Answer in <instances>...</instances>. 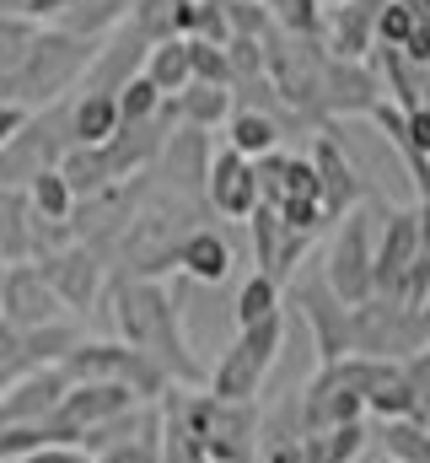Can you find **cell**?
<instances>
[{"label": "cell", "instance_id": "cell-1", "mask_svg": "<svg viewBox=\"0 0 430 463\" xmlns=\"http://www.w3.org/2000/svg\"><path fill=\"white\" fill-rule=\"evenodd\" d=\"M108 307L118 318V340L124 345L140 350L145 361H156L173 388H200V355L189 350V335L178 324V302L162 291V280L113 275L108 280Z\"/></svg>", "mask_w": 430, "mask_h": 463}, {"label": "cell", "instance_id": "cell-2", "mask_svg": "<svg viewBox=\"0 0 430 463\" xmlns=\"http://www.w3.org/2000/svg\"><path fill=\"white\" fill-rule=\"evenodd\" d=\"M200 232V205L173 194V189H156L135 205L129 227L118 237V275L129 280H156L167 269H178V248Z\"/></svg>", "mask_w": 430, "mask_h": 463}, {"label": "cell", "instance_id": "cell-3", "mask_svg": "<svg viewBox=\"0 0 430 463\" xmlns=\"http://www.w3.org/2000/svg\"><path fill=\"white\" fill-rule=\"evenodd\" d=\"M162 410L183 426V437L205 453V463H253L258 458V426L264 410L258 404H226L200 388H167Z\"/></svg>", "mask_w": 430, "mask_h": 463}, {"label": "cell", "instance_id": "cell-4", "mask_svg": "<svg viewBox=\"0 0 430 463\" xmlns=\"http://www.w3.org/2000/svg\"><path fill=\"white\" fill-rule=\"evenodd\" d=\"M98 60V43L92 38H76V33H33L22 60L11 65V103L16 109H49L76 76H87V65Z\"/></svg>", "mask_w": 430, "mask_h": 463}, {"label": "cell", "instance_id": "cell-5", "mask_svg": "<svg viewBox=\"0 0 430 463\" xmlns=\"http://www.w3.org/2000/svg\"><path fill=\"white\" fill-rule=\"evenodd\" d=\"M388 205H382V194L371 189L350 216H339V232H333V242L322 248V280H328V291L344 302V307H360L366 297H371V248H377V216H382Z\"/></svg>", "mask_w": 430, "mask_h": 463}, {"label": "cell", "instance_id": "cell-6", "mask_svg": "<svg viewBox=\"0 0 430 463\" xmlns=\"http://www.w3.org/2000/svg\"><path fill=\"white\" fill-rule=\"evenodd\" d=\"M280 345H285V313H280V318H264V324H253V329H237V340L220 350V361H215L205 393L226 399V404H258L264 377H269L275 361H280Z\"/></svg>", "mask_w": 430, "mask_h": 463}, {"label": "cell", "instance_id": "cell-7", "mask_svg": "<svg viewBox=\"0 0 430 463\" xmlns=\"http://www.w3.org/2000/svg\"><path fill=\"white\" fill-rule=\"evenodd\" d=\"M65 383H124L140 404H156L173 383L156 361H145L140 350H129L124 340H76L70 355L54 366Z\"/></svg>", "mask_w": 430, "mask_h": 463}, {"label": "cell", "instance_id": "cell-8", "mask_svg": "<svg viewBox=\"0 0 430 463\" xmlns=\"http://www.w3.org/2000/svg\"><path fill=\"white\" fill-rule=\"evenodd\" d=\"M420 350H430V307H398L388 297H366L355 307V355L415 361Z\"/></svg>", "mask_w": 430, "mask_h": 463}, {"label": "cell", "instance_id": "cell-9", "mask_svg": "<svg viewBox=\"0 0 430 463\" xmlns=\"http://www.w3.org/2000/svg\"><path fill=\"white\" fill-rule=\"evenodd\" d=\"M65 151H70V109L27 114V124L0 146V189H27V178H38L43 167H60Z\"/></svg>", "mask_w": 430, "mask_h": 463}, {"label": "cell", "instance_id": "cell-10", "mask_svg": "<svg viewBox=\"0 0 430 463\" xmlns=\"http://www.w3.org/2000/svg\"><path fill=\"white\" fill-rule=\"evenodd\" d=\"M291 307H296V313L307 318V329H313L318 366L355 355V307H344V302L328 291L322 275H302V280L291 286Z\"/></svg>", "mask_w": 430, "mask_h": 463}, {"label": "cell", "instance_id": "cell-11", "mask_svg": "<svg viewBox=\"0 0 430 463\" xmlns=\"http://www.w3.org/2000/svg\"><path fill=\"white\" fill-rule=\"evenodd\" d=\"M38 269H43V280L54 286V297L65 302V313H92V302L108 291L103 253H92L87 242L54 248L49 259H38Z\"/></svg>", "mask_w": 430, "mask_h": 463}, {"label": "cell", "instance_id": "cell-12", "mask_svg": "<svg viewBox=\"0 0 430 463\" xmlns=\"http://www.w3.org/2000/svg\"><path fill=\"white\" fill-rule=\"evenodd\" d=\"M140 399L124 388V383H70L65 388V399H60V410L49 415V426H60V431H70L76 437V448H81V437L87 431H98L108 420H118V415H129Z\"/></svg>", "mask_w": 430, "mask_h": 463}, {"label": "cell", "instance_id": "cell-13", "mask_svg": "<svg viewBox=\"0 0 430 463\" xmlns=\"http://www.w3.org/2000/svg\"><path fill=\"white\" fill-rule=\"evenodd\" d=\"M205 173H210V129L178 124L162 140V151H156V189H173L183 200H200Z\"/></svg>", "mask_w": 430, "mask_h": 463}, {"label": "cell", "instance_id": "cell-14", "mask_svg": "<svg viewBox=\"0 0 430 463\" xmlns=\"http://www.w3.org/2000/svg\"><path fill=\"white\" fill-rule=\"evenodd\" d=\"M0 318H11L22 335L27 329H49L65 318V302L54 297V286L43 280L38 264H11L5 269V286H0Z\"/></svg>", "mask_w": 430, "mask_h": 463}, {"label": "cell", "instance_id": "cell-15", "mask_svg": "<svg viewBox=\"0 0 430 463\" xmlns=\"http://www.w3.org/2000/svg\"><path fill=\"white\" fill-rule=\"evenodd\" d=\"M205 200L226 222H248L258 211V167L248 156H237L231 146L210 156V173H205Z\"/></svg>", "mask_w": 430, "mask_h": 463}, {"label": "cell", "instance_id": "cell-16", "mask_svg": "<svg viewBox=\"0 0 430 463\" xmlns=\"http://www.w3.org/2000/svg\"><path fill=\"white\" fill-rule=\"evenodd\" d=\"M313 173H318V205H322V222H339V216H350L360 200H366V184L355 178V167H350V156H344V146L339 140H328L318 135L313 140Z\"/></svg>", "mask_w": 430, "mask_h": 463}, {"label": "cell", "instance_id": "cell-17", "mask_svg": "<svg viewBox=\"0 0 430 463\" xmlns=\"http://www.w3.org/2000/svg\"><path fill=\"white\" fill-rule=\"evenodd\" d=\"M248 227H253V264H258V275H269V280L296 275V264H302L307 248H313L307 232H291L269 205H258V211L248 216Z\"/></svg>", "mask_w": 430, "mask_h": 463}, {"label": "cell", "instance_id": "cell-18", "mask_svg": "<svg viewBox=\"0 0 430 463\" xmlns=\"http://www.w3.org/2000/svg\"><path fill=\"white\" fill-rule=\"evenodd\" d=\"M382 81L360 65V60H322V76H318V109L328 114H371L382 98Z\"/></svg>", "mask_w": 430, "mask_h": 463}, {"label": "cell", "instance_id": "cell-19", "mask_svg": "<svg viewBox=\"0 0 430 463\" xmlns=\"http://www.w3.org/2000/svg\"><path fill=\"white\" fill-rule=\"evenodd\" d=\"M366 415H377V420H420V399H415V383H409L404 361H371Z\"/></svg>", "mask_w": 430, "mask_h": 463}, {"label": "cell", "instance_id": "cell-20", "mask_svg": "<svg viewBox=\"0 0 430 463\" xmlns=\"http://www.w3.org/2000/svg\"><path fill=\"white\" fill-rule=\"evenodd\" d=\"M231 264H237V253H231L226 232H215V227H200L183 248H178V269H183L189 280H200V286H220V280L231 275Z\"/></svg>", "mask_w": 430, "mask_h": 463}, {"label": "cell", "instance_id": "cell-21", "mask_svg": "<svg viewBox=\"0 0 430 463\" xmlns=\"http://www.w3.org/2000/svg\"><path fill=\"white\" fill-rule=\"evenodd\" d=\"M280 135H285L280 118L264 109H231V118H226V146L248 162H264L269 151H280Z\"/></svg>", "mask_w": 430, "mask_h": 463}, {"label": "cell", "instance_id": "cell-22", "mask_svg": "<svg viewBox=\"0 0 430 463\" xmlns=\"http://www.w3.org/2000/svg\"><path fill=\"white\" fill-rule=\"evenodd\" d=\"M118 135V98L113 92H81L70 103V146H108Z\"/></svg>", "mask_w": 430, "mask_h": 463}, {"label": "cell", "instance_id": "cell-23", "mask_svg": "<svg viewBox=\"0 0 430 463\" xmlns=\"http://www.w3.org/2000/svg\"><path fill=\"white\" fill-rule=\"evenodd\" d=\"M140 76H145L162 98H178V92L194 81V76H189V38H156V43L145 49Z\"/></svg>", "mask_w": 430, "mask_h": 463}, {"label": "cell", "instance_id": "cell-24", "mask_svg": "<svg viewBox=\"0 0 430 463\" xmlns=\"http://www.w3.org/2000/svg\"><path fill=\"white\" fill-rule=\"evenodd\" d=\"M285 313V302H280V280H269V275H248L242 286H237V297H231V324L237 329H253V324H264V318H280Z\"/></svg>", "mask_w": 430, "mask_h": 463}, {"label": "cell", "instance_id": "cell-25", "mask_svg": "<svg viewBox=\"0 0 430 463\" xmlns=\"http://www.w3.org/2000/svg\"><path fill=\"white\" fill-rule=\"evenodd\" d=\"M366 453V420L355 426H328L302 437V463H355Z\"/></svg>", "mask_w": 430, "mask_h": 463}, {"label": "cell", "instance_id": "cell-26", "mask_svg": "<svg viewBox=\"0 0 430 463\" xmlns=\"http://www.w3.org/2000/svg\"><path fill=\"white\" fill-rule=\"evenodd\" d=\"M173 103H178V118L194 124V129H215V124H226L231 109H237L231 103V87H205V81H189Z\"/></svg>", "mask_w": 430, "mask_h": 463}, {"label": "cell", "instance_id": "cell-27", "mask_svg": "<svg viewBox=\"0 0 430 463\" xmlns=\"http://www.w3.org/2000/svg\"><path fill=\"white\" fill-rule=\"evenodd\" d=\"M27 205L38 222H54V227H70V211H76V194L65 184L60 167H43L38 178H27Z\"/></svg>", "mask_w": 430, "mask_h": 463}, {"label": "cell", "instance_id": "cell-28", "mask_svg": "<svg viewBox=\"0 0 430 463\" xmlns=\"http://www.w3.org/2000/svg\"><path fill=\"white\" fill-rule=\"evenodd\" d=\"M382 453L393 463H430V431L420 420H382Z\"/></svg>", "mask_w": 430, "mask_h": 463}, {"label": "cell", "instance_id": "cell-29", "mask_svg": "<svg viewBox=\"0 0 430 463\" xmlns=\"http://www.w3.org/2000/svg\"><path fill=\"white\" fill-rule=\"evenodd\" d=\"M269 22L291 38H322V5L318 0H264Z\"/></svg>", "mask_w": 430, "mask_h": 463}, {"label": "cell", "instance_id": "cell-30", "mask_svg": "<svg viewBox=\"0 0 430 463\" xmlns=\"http://www.w3.org/2000/svg\"><path fill=\"white\" fill-rule=\"evenodd\" d=\"M162 92L145 81V76H129L124 87H118V124H151V118L162 114Z\"/></svg>", "mask_w": 430, "mask_h": 463}, {"label": "cell", "instance_id": "cell-31", "mask_svg": "<svg viewBox=\"0 0 430 463\" xmlns=\"http://www.w3.org/2000/svg\"><path fill=\"white\" fill-rule=\"evenodd\" d=\"M189 76H194V81H205V87H231V60H226V43L189 38Z\"/></svg>", "mask_w": 430, "mask_h": 463}, {"label": "cell", "instance_id": "cell-32", "mask_svg": "<svg viewBox=\"0 0 430 463\" xmlns=\"http://www.w3.org/2000/svg\"><path fill=\"white\" fill-rule=\"evenodd\" d=\"M415 27H420V22H415V16H409V11H404L398 0H388V5L377 11V27H371V38H377L382 49H404Z\"/></svg>", "mask_w": 430, "mask_h": 463}, {"label": "cell", "instance_id": "cell-33", "mask_svg": "<svg viewBox=\"0 0 430 463\" xmlns=\"http://www.w3.org/2000/svg\"><path fill=\"white\" fill-rule=\"evenodd\" d=\"M11 463H92L81 448H38V453H27V458H11Z\"/></svg>", "mask_w": 430, "mask_h": 463}, {"label": "cell", "instance_id": "cell-34", "mask_svg": "<svg viewBox=\"0 0 430 463\" xmlns=\"http://www.w3.org/2000/svg\"><path fill=\"white\" fill-rule=\"evenodd\" d=\"M22 124H27V109H16V103H0V146H5V140L22 129Z\"/></svg>", "mask_w": 430, "mask_h": 463}, {"label": "cell", "instance_id": "cell-35", "mask_svg": "<svg viewBox=\"0 0 430 463\" xmlns=\"http://www.w3.org/2000/svg\"><path fill=\"white\" fill-rule=\"evenodd\" d=\"M398 5H404V11H409L420 27H430V0H398Z\"/></svg>", "mask_w": 430, "mask_h": 463}, {"label": "cell", "instance_id": "cell-36", "mask_svg": "<svg viewBox=\"0 0 430 463\" xmlns=\"http://www.w3.org/2000/svg\"><path fill=\"white\" fill-rule=\"evenodd\" d=\"M0 16H33V0H0Z\"/></svg>", "mask_w": 430, "mask_h": 463}, {"label": "cell", "instance_id": "cell-37", "mask_svg": "<svg viewBox=\"0 0 430 463\" xmlns=\"http://www.w3.org/2000/svg\"><path fill=\"white\" fill-rule=\"evenodd\" d=\"M420 109L430 114V76H425V87H420Z\"/></svg>", "mask_w": 430, "mask_h": 463}, {"label": "cell", "instance_id": "cell-38", "mask_svg": "<svg viewBox=\"0 0 430 463\" xmlns=\"http://www.w3.org/2000/svg\"><path fill=\"white\" fill-rule=\"evenodd\" d=\"M5 269H11V264H5V259H0V286H5Z\"/></svg>", "mask_w": 430, "mask_h": 463}, {"label": "cell", "instance_id": "cell-39", "mask_svg": "<svg viewBox=\"0 0 430 463\" xmlns=\"http://www.w3.org/2000/svg\"><path fill=\"white\" fill-rule=\"evenodd\" d=\"M318 5H328V11H333V5H344V0H318Z\"/></svg>", "mask_w": 430, "mask_h": 463}]
</instances>
